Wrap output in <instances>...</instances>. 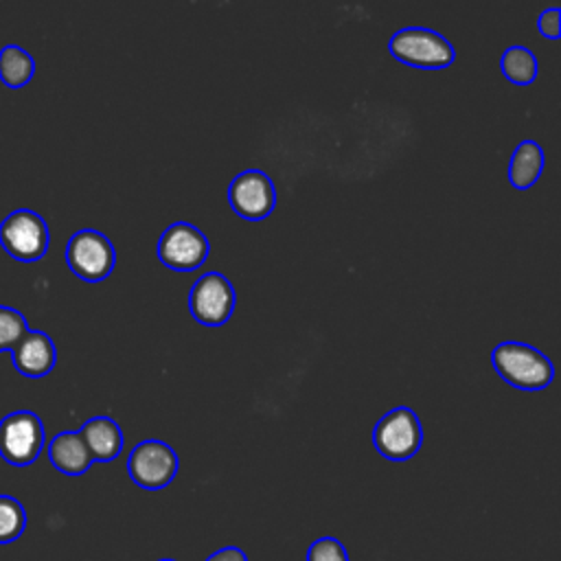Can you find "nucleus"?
Instances as JSON below:
<instances>
[{
    "label": "nucleus",
    "instance_id": "nucleus-1",
    "mask_svg": "<svg viewBox=\"0 0 561 561\" xmlns=\"http://www.w3.org/2000/svg\"><path fill=\"white\" fill-rule=\"evenodd\" d=\"M491 359L497 375L519 390H541L554 377L550 359L530 344L502 342L493 348Z\"/></svg>",
    "mask_w": 561,
    "mask_h": 561
},
{
    "label": "nucleus",
    "instance_id": "nucleus-21",
    "mask_svg": "<svg viewBox=\"0 0 561 561\" xmlns=\"http://www.w3.org/2000/svg\"><path fill=\"white\" fill-rule=\"evenodd\" d=\"M206 561H248V557L241 548L226 546V548H219L217 552H213Z\"/></svg>",
    "mask_w": 561,
    "mask_h": 561
},
{
    "label": "nucleus",
    "instance_id": "nucleus-17",
    "mask_svg": "<svg viewBox=\"0 0 561 561\" xmlns=\"http://www.w3.org/2000/svg\"><path fill=\"white\" fill-rule=\"evenodd\" d=\"M26 528V511L24 506L11 497L0 495V543L15 541Z\"/></svg>",
    "mask_w": 561,
    "mask_h": 561
},
{
    "label": "nucleus",
    "instance_id": "nucleus-14",
    "mask_svg": "<svg viewBox=\"0 0 561 561\" xmlns=\"http://www.w3.org/2000/svg\"><path fill=\"white\" fill-rule=\"evenodd\" d=\"M543 171V151L535 140H522L508 162V182L517 191L530 188Z\"/></svg>",
    "mask_w": 561,
    "mask_h": 561
},
{
    "label": "nucleus",
    "instance_id": "nucleus-2",
    "mask_svg": "<svg viewBox=\"0 0 561 561\" xmlns=\"http://www.w3.org/2000/svg\"><path fill=\"white\" fill-rule=\"evenodd\" d=\"M390 55L412 68H447L456 53L454 46L436 31L410 26L390 37Z\"/></svg>",
    "mask_w": 561,
    "mask_h": 561
},
{
    "label": "nucleus",
    "instance_id": "nucleus-9",
    "mask_svg": "<svg viewBox=\"0 0 561 561\" xmlns=\"http://www.w3.org/2000/svg\"><path fill=\"white\" fill-rule=\"evenodd\" d=\"M160 261L178 272H193L202 267L208 256L206 234L186 221L171 224L158 241Z\"/></svg>",
    "mask_w": 561,
    "mask_h": 561
},
{
    "label": "nucleus",
    "instance_id": "nucleus-19",
    "mask_svg": "<svg viewBox=\"0 0 561 561\" xmlns=\"http://www.w3.org/2000/svg\"><path fill=\"white\" fill-rule=\"evenodd\" d=\"M307 561H348V552L340 539L320 537L309 546Z\"/></svg>",
    "mask_w": 561,
    "mask_h": 561
},
{
    "label": "nucleus",
    "instance_id": "nucleus-12",
    "mask_svg": "<svg viewBox=\"0 0 561 561\" xmlns=\"http://www.w3.org/2000/svg\"><path fill=\"white\" fill-rule=\"evenodd\" d=\"M92 460L110 462L114 460L123 449V432L116 421L110 416H92L83 423L79 430Z\"/></svg>",
    "mask_w": 561,
    "mask_h": 561
},
{
    "label": "nucleus",
    "instance_id": "nucleus-8",
    "mask_svg": "<svg viewBox=\"0 0 561 561\" xmlns=\"http://www.w3.org/2000/svg\"><path fill=\"white\" fill-rule=\"evenodd\" d=\"M234 300L230 280L219 272H206L191 287L188 309L199 324L219 327L232 316Z\"/></svg>",
    "mask_w": 561,
    "mask_h": 561
},
{
    "label": "nucleus",
    "instance_id": "nucleus-15",
    "mask_svg": "<svg viewBox=\"0 0 561 561\" xmlns=\"http://www.w3.org/2000/svg\"><path fill=\"white\" fill-rule=\"evenodd\" d=\"M33 72H35V61L24 48L9 44L0 50V79L7 88L15 90L26 85Z\"/></svg>",
    "mask_w": 561,
    "mask_h": 561
},
{
    "label": "nucleus",
    "instance_id": "nucleus-6",
    "mask_svg": "<svg viewBox=\"0 0 561 561\" xmlns=\"http://www.w3.org/2000/svg\"><path fill=\"white\" fill-rule=\"evenodd\" d=\"M0 243L18 261H37L48 250V226L35 210L18 208L2 219Z\"/></svg>",
    "mask_w": 561,
    "mask_h": 561
},
{
    "label": "nucleus",
    "instance_id": "nucleus-5",
    "mask_svg": "<svg viewBox=\"0 0 561 561\" xmlns=\"http://www.w3.org/2000/svg\"><path fill=\"white\" fill-rule=\"evenodd\" d=\"M66 263L81 280L99 283L112 274L116 252L103 232L79 230L66 245Z\"/></svg>",
    "mask_w": 561,
    "mask_h": 561
},
{
    "label": "nucleus",
    "instance_id": "nucleus-13",
    "mask_svg": "<svg viewBox=\"0 0 561 561\" xmlns=\"http://www.w3.org/2000/svg\"><path fill=\"white\" fill-rule=\"evenodd\" d=\"M53 467L66 476H81L94 462L79 432H61L48 445Z\"/></svg>",
    "mask_w": 561,
    "mask_h": 561
},
{
    "label": "nucleus",
    "instance_id": "nucleus-11",
    "mask_svg": "<svg viewBox=\"0 0 561 561\" xmlns=\"http://www.w3.org/2000/svg\"><path fill=\"white\" fill-rule=\"evenodd\" d=\"M11 355L15 368L26 377L48 375L57 359L55 344L44 331H26L11 348Z\"/></svg>",
    "mask_w": 561,
    "mask_h": 561
},
{
    "label": "nucleus",
    "instance_id": "nucleus-22",
    "mask_svg": "<svg viewBox=\"0 0 561 561\" xmlns=\"http://www.w3.org/2000/svg\"><path fill=\"white\" fill-rule=\"evenodd\" d=\"M160 561H175V559H160Z\"/></svg>",
    "mask_w": 561,
    "mask_h": 561
},
{
    "label": "nucleus",
    "instance_id": "nucleus-20",
    "mask_svg": "<svg viewBox=\"0 0 561 561\" xmlns=\"http://www.w3.org/2000/svg\"><path fill=\"white\" fill-rule=\"evenodd\" d=\"M537 28L543 37H550V39H557L561 35V11L557 7L552 9H546L539 20H537Z\"/></svg>",
    "mask_w": 561,
    "mask_h": 561
},
{
    "label": "nucleus",
    "instance_id": "nucleus-16",
    "mask_svg": "<svg viewBox=\"0 0 561 561\" xmlns=\"http://www.w3.org/2000/svg\"><path fill=\"white\" fill-rule=\"evenodd\" d=\"M502 75L515 85H530L537 77V57L526 46H508L500 59Z\"/></svg>",
    "mask_w": 561,
    "mask_h": 561
},
{
    "label": "nucleus",
    "instance_id": "nucleus-10",
    "mask_svg": "<svg viewBox=\"0 0 561 561\" xmlns=\"http://www.w3.org/2000/svg\"><path fill=\"white\" fill-rule=\"evenodd\" d=\"M228 202L239 217L259 221L274 210L276 191L270 175L256 169H248L234 175V180L230 182Z\"/></svg>",
    "mask_w": 561,
    "mask_h": 561
},
{
    "label": "nucleus",
    "instance_id": "nucleus-4",
    "mask_svg": "<svg viewBox=\"0 0 561 561\" xmlns=\"http://www.w3.org/2000/svg\"><path fill=\"white\" fill-rule=\"evenodd\" d=\"M44 447V425L31 410H15L0 421V456L15 467L31 465Z\"/></svg>",
    "mask_w": 561,
    "mask_h": 561
},
{
    "label": "nucleus",
    "instance_id": "nucleus-18",
    "mask_svg": "<svg viewBox=\"0 0 561 561\" xmlns=\"http://www.w3.org/2000/svg\"><path fill=\"white\" fill-rule=\"evenodd\" d=\"M26 331L24 316L13 307L0 305V351H11Z\"/></svg>",
    "mask_w": 561,
    "mask_h": 561
},
{
    "label": "nucleus",
    "instance_id": "nucleus-7",
    "mask_svg": "<svg viewBox=\"0 0 561 561\" xmlns=\"http://www.w3.org/2000/svg\"><path fill=\"white\" fill-rule=\"evenodd\" d=\"M178 467L180 462L175 451L162 440H142L127 458V471L134 484L149 491L169 486L178 473Z\"/></svg>",
    "mask_w": 561,
    "mask_h": 561
},
{
    "label": "nucleus",
    "instance_id": "nucleus-3",
    "mask_svg": "<svg viewBox=\"0 0 561 561\" xmlns=\"http://www.w3.org/2000/svg\"><path fill=\"white\" fill-rule=\"evenodd\" d=\"M375 449L388 460L412 458L423 443V427L410 408H394L386 412L373 432Z\"/></svg>",
    "mask_w": 561,
    "mask_h": 561
}]
</instances>
